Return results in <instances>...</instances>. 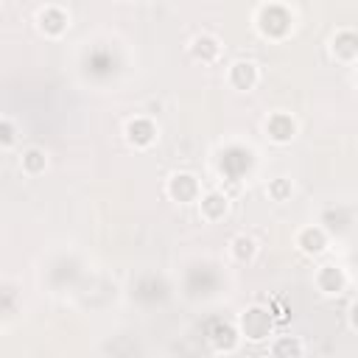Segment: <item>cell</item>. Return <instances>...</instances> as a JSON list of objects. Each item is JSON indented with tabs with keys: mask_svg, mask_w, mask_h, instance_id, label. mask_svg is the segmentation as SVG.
I'll return each instance as SVG.
<instances>
[{
	"mask_svg": "<svg viewBox=\"0 0 358 358\" xmlns=\"http://www.w3.org/2000/svg\"><path fill=\"white\" fill-rule=\"evenodd\" d=\"M67 25H70V14L62 8V6H42L39 11H36V28L45 34V36H62L64 31H67Z\"/></svg>",
	"mask_w": 358,
	"mask_h": 358,
	"instance_id": "cell-4",
	"label": "cell"
},
{
	"mask_svg": "<svg viewBox=\"0 0 358 358\" xmlns=\"http://www.w3.org/2000/svg\"><path fill=\"white\" fill-rule=\"evenodd\" d=\"M350 324L358 330V302H352V308H350Z\"/></svg>",
	"mask_w": 358,
	"mask_h": 358,
	"instance_id": "cell-19",
	"label": "cell"
},
{
	"mask_svg": "<svg viewBox=\"0 0 358 358\" xmlns=\"http://www.w3.org/2000/svg\"><path fill=\"white\" fill-rule=\"evenodd\" d=\"M14 143H17V123L11 117H3L0 120V148L8 151V148H14Z\"/></svg>",
	"mask_w": 358,
	"mask_h": 358,
	"instance_id": "cell-17",
	"label": "cell"
},
{
	"mask_svg": "<svg viewBox=\"0 0 358 358\" xmlns=\"http://www.w3.org/2000/svg\"><path fill=\"white\" fill-rule=\"evenodd\" d=\"M165 193H168L173 201H179V204H190V201H199V199H201L199 179H196L193 173H187V171L173 173V176L168 179V185H165Z\"/></svg>",
	"mask_w": 358,
	"mask_h": 358,
	"instance_id": "cell-3",
	"label": "cell"
},
{
	"mask_svg": "<svg viewBox=\"0 0 358 358\" xmlns=\"http://www.w3.org/2000/svg\"><path fill=\"white\" fill-rule=\"evenodd\" d=\"M187 50H190V56H193L196 62L210 64V62L218 59V53H221V42H218L213 34H196V36L190 39Z\"/></svg>",
	"mask_w": 358,
	"mask_h": 358,
	"instance_id": "cell-10",
	"label": "cell"
},
{
	"mask_svg": "<svg viewBox=\"0 0 358 358\" xmlns=\"http://www.w3.org/2000/svg\"><path fill=\"white\" fill-rule=\"evenodd\" d=\"M330 53L338 62H355L358 59V31H338L330 39Z\"/></svg>",
	"mask_w": 358,
	"mask_h": 358,
	"instance_id": "cell-12",
	"label": "cell"
},
{
	"mask_svg": "<svg viewBox=\"0 0 358 358\" xmlns=\"http://www.w3.org/2000/svg\"><path fill=\"white\" fill-rule=\"evenodd\" d=\"M291 193H294V187H291V182H288L285 176H277V179L268 182V196H271L274 201H285Z\"/></svg>",
	"mask_w": 358,
	"mask_h": 358,
	"instance_id": "cell-18",
	"label": "cell"
},
{
	"mask_svg": "<svg viewBox=\"0 0 358 358\" xmlns=\"http://www.w3.org/2000/svg\"><path fill=\"white\" fill-rule=\"evenodd\" d=\"M229 213V196L224 190H207L199 199V215L207 224H218Z\"/></svg>",
	"mask_w": 358,
	"mask_h": 358,
	"instance_id": "cell-7",
	"label": "cell"
},
{
	"mask_svg": "<svg viewBox=\"0 0 358 358\" xmlns=\"http://www.w3.org/2000/svg\"><path fill=\"white\" fill-rule=\"evenodd\" d=\"M266 134H268V140L285 145L296 137V120L288 112H271L266 117Z\"/></svg>",
	"mask_w": 358,
	"mask_h": 358,
	"instance_id": "cell-8",
	"label": "cell"
},
{
	"mask_svg": "<svg viewBox=\"0 0 358 358\" xmlns=\"http://www.w3.org/2000/svg\"><path fill=\"white\" fill-rule=\"evenodd\" d=\"M271 358H305V347L296 336H277L268 347Z\"/></svg>",
	"mask_w": 358,
	"mask_h": 358,
	"instance_id": "cell-14",
	"label": "cell"
},
{
	"mask_svg": "<svg viewBox=\"0 0 358 358\" xmlns=\"http://www.w3.org/2000/svg\"><path fill=\"white\" fill-rule=\"evenodd\" d=\"M238 330L232 327V324H215L213 330H210V341H213V347L215 350H224V352H229V350H235V344H238Z\"/></svg>",
	"mask_w": 358,
	"mask_h": 358,
	"instance_id": "cell-16",
	"label": "cell"
},
{
	"mask_svg": "<svg viewBox=\"0 0 358 358\" xmlns=\"http://www.w3.org/2000/svg\"><path fill=\"white\" fill-rule=\"evenodd\" d=\"M313 282H316V288H319L324 296H338V294H344V288H347V274H344L341 266L324 263V266L316 268Z\"/></svg>",
	"mask_w": 358,
	"mask_h": 358,
	"instance_id": "cell-5",
	"label": "cell"
},
{
	"mask_svg": "<svg viewBox=\"0 0 358 358\" xmlns=\"http://www.w3.org/2000/svg\"><path fill=\"white\" fill-rule=\"evenodd\" d=\"M20 168H22V173H28V176H39V173H45V168H48V154H45L39 145H28V148H22V154H20Z\"/></svg>",
	"mask_w": 358,
	"mask_h": 358,
	"instance_id": "cell-13",
	"label": "cell"
},
{
	"mask_svg": "<svg viewBox=\"0 0 358 358\" xmlns=\"http://www.w3.org/2000/svg\"><path fill=\"white\" fill-rule=\"evenodd\" d=\"M229 252L238 263H252L257 257V241L252 235H235L229 241Z\"/></svg>",
	"mask_w": 358,
	"mask_h": 358,
	"instance_id": "cell-15",
	"label": "cell"
},
{
	"mask_svg": "<svg viewBox=\"0 0 358 358\" xmlns=\"http://www.w3.org/2000/svg\"><path fill=\"white\" fill-rule=\"evenodd\" d=\"M296 246H299V252L316 257V255H322L327 249V232L322 227H302L296 232Z\"/></svg>",
	"mask_w": 358,
	"mask_h": 358,
	"instance_id": "cell-11",
	"label": "cell"
},
{
	"mask_svg": "<svg viewBox=\"0 0 358 358\" xmlns=\"http://www.w3.org/2000/svg\"><path fill=\"white\" fill-rule=\"evenodd\" d=\"M271 330H274V316L260 305H252L238 316V333L249 341H266Z\"/></svg>",
	"mask_w": 358,
	"mask_h": 358,
	"instance_id": "cell-1",
	"label": "cell"
},
{
	"mask_svg": "<svg viewBox=\"0 0 358 358\" xmlns=\"http://www.w3.org/2000/svg\"><path fill=\"white\" fill-rule=\"evenodd\" d=\"M227 81H229V87H232V90L249 92V90H255V87H257V81H260V70H257V64H255V62L238 59V62H232V64H229V70H227Z\"/></svg>",
	"mask_w": 358,
	"mask_h": 358,
	"instance_id": "cell-6",
	"label": "cell"
},
{
	"mask_svg": "<svg viewBox=\"0 0 358 358\" xmlns=\"http://www.w3.org/2000/svg\"><path fill=\"white\" fill-rule=\"evenodd\" d=\"M126 140H129V145H134V148H148V145H154V140H157V126H154L148 117H131V120L126 123Z\"/></svg>",
	"mask_w": 358,
	"mask_h": 358,
	"instance_id": "cell-9",
	"label": "cell"
},
{
	"mask_svg": "<svg viewBox=\"0 0 358 358\" xmlns=\"http://www.w3.org/2000/svg\"><path fill=\"white\" fill-rule=\"evenodd\" d=\"M257 28L268 39H282L291 31V14L282 6H260L257 8Z\"/></svg>",
	"mask_w": 358,
	"mask_h": 358,
	"instance_id": "cell-2",
	"label": "cell"
}]
</instances>
